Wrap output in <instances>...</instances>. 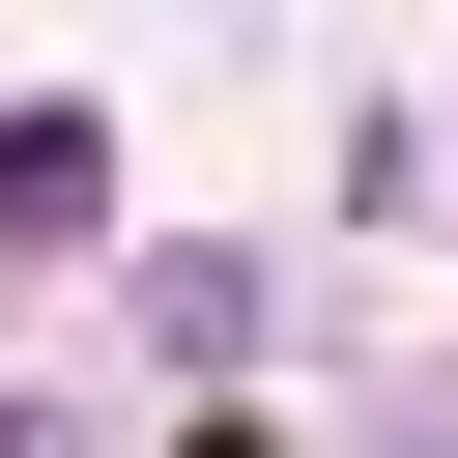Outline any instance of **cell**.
Masks as SVG:
<instances>
[{"instance_id":"6da1fadb","label":"cell","mask_w":458,"mask_h":458,"mask_svg":"<svg viewBox=\"0 0 458 458\" xmlns=\"http://www.w3.org/2000/svg\"><path fill=\"white\" fill-rule=\"evenodd\" d=\"M86 200H114V143H86V114H0V258H57Z\"/></svg>"}]
</instances>
